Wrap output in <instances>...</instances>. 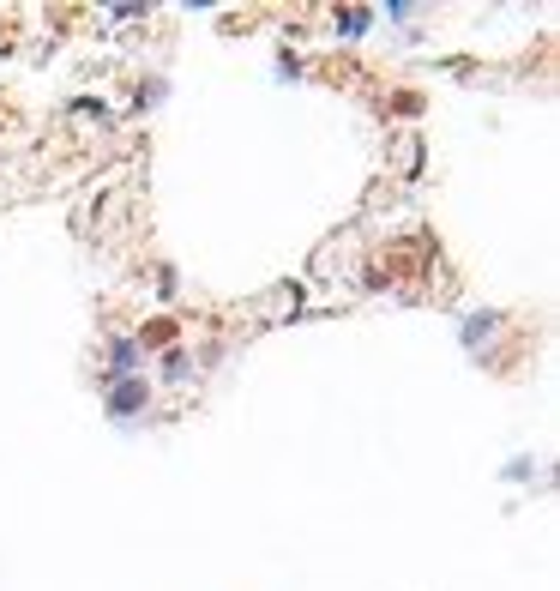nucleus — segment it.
Segmentation results:
<instances>
[{
    "label": "nucleus",
    "instance_id": "nucleus-1",
    "mask_svg": "<svg viewBox=\"0 0 560 591\" xmlns=\"http://www.w3.org/2000/svg\"><path fill=\"white\" fill-rule=\"evenodd\" d=\"M145 405V381H127V387L109 392V416H127V410H139Z\"/></svg>",
    "mask_w": 560,
    "mask_h": 591
}]
</instances>
